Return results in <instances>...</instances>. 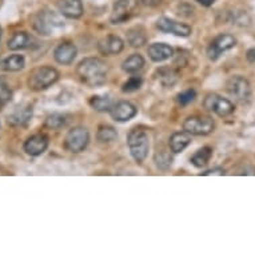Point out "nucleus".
Wrapping results in <instances>:
<instances>
[{
	"label": "nucleus",
	"mask_w": 255,
	"mask_h": 255,
	"mask_svg": "<svg viewBox=\"0 0 255 255\" xmlns=\"http://www.w3.org/2000/svg\"><path fill=\"white\" fill-rule=\"evenodd\" d=\"M76 74L80 82L90 88L101 87L107 80L109 66L99 58H86L78 64Z\"/></svg>",
	"instance_id": "nucleus-1"
},
{
	"label": "nucleus",
	"mask_w": 255,
	"mask_h": 255,
	"mask_svg": "<svg viewBox=\"0 0 255 255\" xmlns=\"http://www.w3.org/2000/svg\"><path fill=\"white\" fill-rule=\"evenodd\" d=\"M59 80V71L56 68L50 67V66H42V67L34 68L29 72L28 84L29 90L35 92L44 91L50 88L52 84H55Z\"/></svg>",
	"instance_id": "nucleus-2"
},
{
	"label": "nucleus",
	"mask_w": 255,
	"mask_h": 255,
	"mask_svg": "<svg viewBox=\"0 0 255 255\" xmlns=\"http://www.w3.org/2000/svg\"><path fill=\"white\" fill-rule=\"evenodd\" d=\"M127 144L130 148L131 156L136 163L142 164L146 160L148 150H150V138L144 130L134 128L127 136Z\"/></svg>",
	"instance_id": "nucleus-3"
},
{
	"label": "nucleus",
	"mask_w": 255,
	"mask_h": 255,
	"mask_svg": "<svg viewBox=\"0 0 255 255\" xmlns=\"http://www.w3.org/2000/svg\"><path fill=\"white\" fill-rule=\"evenodd\" d=\"M63 25L64 24L60 20V17L51 11H42L34 19L35 31L44 36L56 34L59 29L63 28Z\"/></svg>",
	"instance_id": "nucleus-4"
},
{
	"label": "nucleus",
	"mask_w": 255,
	"mask_h": 255,
	"mask_svg": "<svg viewBox=\"0 0 255 255\" xmlns=\"http://www.w3.org/2000/svg\"><path fill=\"white\" fill-rule=\"evenodd\" d=\"M183 130L187 131L190 135L206 136L215 130V122H214L213 118L210 117L194 115V117H188L183 122Z\"/></svg>",
	"instance_id": "nucleus-5"
},
{
	"label": "nucleus",
	"mask_w": 255,
	"mask_h": 255,
	"mask_svg": "<svg viewBox=\"0 0 255 255\" xmlns=\"http://www.w3.org/2000/svg\"><path fill=\"white\" fill-rule=\"evenodd\" d=\"M90 143V132L84 127H74L68 131L64 139V147L66 150L72 154H79L86 150V147Z\"/></svg>",
	"instance_id": "nucleus-6"
},
{
	"label": "nucleus",
	"mask_w": 255,
	"mask_h": 255,
	"mask_svg": "<svg viewBox=\"0 0 255 255\" xmlns=\"http://www.w3.org/2000/svg\"><path fill=\"white\" fill-rule=\"evenodd\" d=\"M227 92L230 94L231 97L234 98L235 101L239 103H247L250 102L253 91H251L250 82L243 78V76H233L229 79L226 84Z\"/></svg>",
	"instance_id": "nucleus-7"
},
{
	"label": "nucleus",
	"mask_w": 255,
	"mask_h": 255,
	"mask_svg": "<svg viewBox=\"0 0 255 255\" xmlns=\"http://www.w3.org/2000/svg\"><path fill=\"white\" fill-rule=\"evenodd\" d=\"M203 107L207 111L217 114L218 117H229L235 111V106L226 98H222L218 94H209L203 101Z\"/></svg>",
	"instance_id": "nucleus-8"
},
{
	"label": "nucleus",
	"mask_w": 255,
	"mask_h": 255,
	"mask_svg": "<svg viewBox=\"0 0 255 255\" xmlns=\"http://www.w3.org/2000/svg\"><path fill=\"white\" fill-rule=\"evenodd\" d=\"M139 0H118L113 7V13L110 20L113 24H122L125 21L130 20L134 16L135 11L138 8Z\"/></svg>",
	"instance_id": "nucleus-9"
},
{
	"label": "nucleus",
	"mask_w": 255,
	"mask_h": 255,
	"mask_svg": "<svg viewBox=\"0 0 255 255\" xmlns=\"http://www.w3.org/2000/svg\"><path fill=\"white\" fill-rule=\"evenodd\" d=\"M237 46V39L230 34H221L218 35L217 38L214 39L213 42L210 43V46L207 47V56L210 60H218L223 52L231 50Z\"/></svg>",
	"instance_id": "nucleus-10"
},
{
	"label": "nucleus",
	"mask_w": 255,
	"mask_h": 255,
	"mask_svg": "<svg viewBox=\"0 0 255 255\" xmlns=\"http://www.w3.org/2000/svg\"><path fill=\"white\" fill-rule=\"evenodd\" d=\"M156 27L159 31L166 32V34H172L176 36H182V38H187L193 32V28L186 23L182 21H176L170 17H160L156 21Z\"/></svg>",
	"instance_id": "nucleus-11"
},
{
	"label": "nucleus",
	"mask_w": 255,
	"mask_h": 255,
	"mask_svg": "<svg viewBox=\"0 0 255 255\" xmlns=\"http://www.w3.org/2000/svg\"><path fill=\"white\" fill-rule=\"evenodd\" d=\"M136 114H138L136 107L127 101L118 102L110 110V115L117 122H128L136 117Z\"/></svg>",
	"instance_id": "nucleus-12"
},
{
	"label": "nucleus",
	"mask_w": 255,
	"mask_h": 255,
	"mask_svg": "<svg viewBox=\"0 0 255 255\" xmlns=\"http://www.w3.org/2000/svg\"><path fill=\"white\" fill-rule=\"evenodd\" d=\"M125 48V42L117 35H107L98 43V51L105 56L121 54Z\"/></svg>",
	"instance_id": "nucleus-13"
},
{
	"label": "nucleus",
	"mask_w": 255,
	"mask_h": 255,
	"mask_svg": "<svg viewBox=\"0 0 255 255\" xmlns=\"http://www.w3.org/2000/svg\"><path fill=\"white\" fill-rule=\"evenodd\" d=\"M47 147H48V136L44 134H35L25 140L23 150L29 156H39L47 150Z\"/></svg>",
	"instance_id": "nucleus-14"
},
{
	"label": "nucleus",
	"mask_w": 255,
	"mask_h": 255,
	"mask_svg": "<svg viewBox=\"0 0 255 255\" xmlns=\"http://www.w3.org/2000/svg\"><path fill=\"white\" fill-rule=\"evenodd\" d=\"M76 55H78L76 46L71 42L60 43L54 51L55 60L63 66H70L75 60Z\"/></svg>",
	"instance_id": "nucleus-15"
},
{
	"label": "nucleus",
	"mask_w": 255,
	"mask_h": 255,
	"mask_svg": "<svg viewBox=\"0 0 255 255\" xmlns=\"http://www.w3.org/2000/svg\"><path fill=\"white\" fill-rule=\"evenodd\" d=\"M32 118V107L29 105L17 106L12 113L7 117V122L12 127H23L28 125V122Z\"/></svg>",
	"instance_id": "nucleus-16"
},
{
	"label": "nucleus",
	"mask_w": 255,
	"mask_h": 255,
	"mask_svg": "<svg viewBox=\"0 0 255 255\" xmlns=\"http://www.w3.org/2000/svg\"><path fill=\"white\" fill-rule=\"evenodd\" d=\"M58 8L67 19H79L84 12L82 0H58Z\"/></svg>",
	"instance_id": "nucleus-17"
},
{
	"label": "nucleus",
	"mask_w": 255,
	"mask_h": 255,
	"mask_svg": "<svg viewBox=\"0 0 255 255\" xmlns=\"http://www.w3.org/2000/svg\"><path fill=\"white\" fill-rule=\"evenodd\" d=\"M148 56L152 62L160 63L166 62L170 58H172L174 55V48L171 46H168L166 43H154L148 47Z\"/></svg>",
	"instance_id": "nucleus-18"
},
{
	"label": "nucleus",
	"mask_w": 255,
	"mask_h": 255,
	"mask_svg": "<svg viewBox=\"0 0 255 255\" xmlns=\"http://www.w3.org/2000/svg\"><path fill=\"white\" fill-rule=\"evenodd\" d=\"M191 143V136L188 134L187 131H178V132H174V134L170 136V140H168V146H170V150L174 154H179Z\"/></svg>",
	"instance_id": "nucleus-19"
},
{
	"label": "nucleus",
	"mask_w": 255,
	"mask_h": 255,
	"mask_svg": "<svg viewBox=\"0 0 255 255\" xmlns=\"http://www.w3.org/2000/svg\"><path fill=\"white\" fill-rule=\"evenodd\" d=\"M25 66V59L23 55L13 54L9 55L8 58H5L4 60H1L0 67L1 70H4L7 72H17L23 70Z\"/></svg>",
	"instance_id": "nucleus-20"
},
{
	"label": "nucleus",
	"mask_w": 255,
	"mask_h": 255,
	"mask_svg": "<svg viewBox=\"0 0 255 255\" xmlns=\"http://www.w3.org/2000/svg\"><path fill=\"white\" fill-rule=\"evenodd\" d=\"M144 64H146V60L142 55L132 54L122 63V70L127 74H135V72L140 71L144 67Z\"/></svg>",
	"instance_id": "nucleus-21"
},
{
	"label": "nucleus",
	"mask_w": 255,
	"mask_h": 255,
	"mask_svg": "<svg viewBox=\"0 0 255 255\" xmlns=\"http://www.w3.org/2000/svg\"><path fill=\"white\" fill-rule=\"evenodd\" d=\"M127 42L131 47H138L144 46L147 43V35L146 31L142 28V27H134L127 31Z\"/></svg>",
	"instance_id": "nucleus-22"
},
{
	"label": "nucleus",
	"mask_w": 255,
	"mask_h": 255,
	"mask_svg": "<svg viewBox=\"0 0 255 255\" xmlns=\"http://www.w3.org/2000/svg\"><path fill=\"white\" fill-rule=\"evenodd\" d=\"M213 158V148L211 147H202L191 156V163L197 168H203L209 164L210 159Z\"/></svg>",
	"instance_id": "nucleus-23"
},
{
	"label": "nucleus",
	"mask_w": 255,
	"mask_h": 255,
	"mask_svg": "<svg viewBox=\"0 0 255 255\" xmlns=\"http://www.w3.org/2000/svg\"><path fill=\"white\" fill-rule=\"evenodd\" d=\"M158 79L164 87H172L179 79V75L174 68L162 67L160 70H158Z\"/></svg>",
	"instance_id": "nucleus-24"
},
{
	"label": "nucleus",
	"mask_w": 255,
	"mask_h": 255,
	"mask_svg": "<svg viewBox=\"0 0 255 255\" xmlns=\"http://www.w3.org/2000/svg\"><path fill=\"white\" fill-rule=\"evenodd\" d=\"M29 44V35L24 31L21 32H15L12 35V38L9 39L7 46L11 51H19L23 50V48H27Z\"/></svg>",
	"instance_id": "nucleus-25"
},
{
	"label": "nucleus",
	"mask_w": 255,
	"mask_h": 255,
	"mask_svg": "<svg viewBox=\"0 0 255 255\" xmlns=\"http://www.w3.org/2000/svg\"><path fill=\"white\" fill-rule=\"evenodd\" d=\"M117 138H118V132L113 126H109V125L99 126V128H98V132H97L98 142L111 143L114 142V140H117Z\"/></svg>",
	"instance_id": "nucleus-26"
},
{
	"label": "nucleus",
	"mask_w": 255,
	"mask_h": 255,
	"mask_svg": "<svg viewBox=\"0 0 255 255\" xmlns=\"http://www.w3.org/2000/svg\"><path fill=\"white\" fill-rule=\"evenodd\" d=\"M90 106L98 113H110V110L114 106L111 98L109 97H92L90 99Z\"/></svg>",
	"instance_id": "nucleus-27"
},
{
	"label": "nucleus",
	"mask_w": 255,
	"mask_h": 255,
	"mask_svg": "<svg viewBox=\"0 0 255 255\" xmlns=\"http://www.w3.org/2000/svg\"><path fill=\"white\" fill-rule=\"evenodd\" d=\"M66 125H67V119L63 114H52V115L47 118L46 123H44L47 128L54 131L62 130L63 127H66Z\"/></svg>",
	"instance_id": "nucleus-28"
},
{
	"label": "nucleus",
	"mask_w": 255,
	"mask_h": 255,
	"mask_svg": "<svg viewBox=\"0 0 255 255\" xmlns=\"http://www.w3.org/2000/svg\"><path fill=\"white\" fill-rule=\"evenodd\" d=\"M154 162L156 164V167L160 168V170H168V168L171 167L172 164V156L171 154L166 150H160L158 151L154 156Z\"/></svg>",
	"instance_id": "nucleus-29"
},
{
	"label": "nucleus",
	"mask_w": 255,
	"mask_h": 255,
	"mask_svg": "<svg viewBox=\"0 0 255 255\" xmlns=\"http://www.w3.org/2000/svg\"><path fill=\"white\" fill-rule=\"evenodd\" d=\"M11 99H12L11 88L8 87V84L5 83L4 79L0 78V110L3 109Z\"/></svg>",
	"instance_id": "nucleus-30"
},
{
	"label": "nucleus",
	"mask_w": 255,
	"mask_h": 255,
	"mask_svg": "<svg viewBox=\"0 0 255 255\" xmlns=\"http://www.w3.org/2000/svg\"><path fill=\"white\" fill-rule=\"evenodd\" d=\"M142 84H143V79L140 78V76H131L130 79L127 80V82L122 86V91L127 92V94L138 91L139 88L142 87Z\"/></svg>",
	"instance_id": "nucleus-31"
},
{
	"label": "nucleus",
	"mask_w": 255,
	"mask_h": 255,
	"mask_svg": "<svg viewBox=\"0 0 255 255\" xmlns=\"http://www.w3.org/2000/svg\"><path fill=\"white\" fill-rule=\"evenodd\" d=\"M195 98H197V92L193 88H188L186 91L180 92L179 95L176 97V102H178V105L179 106H187L190 103H193L195 101Z\"/></svg>",
	"instance_id": "nucleus-32"
},
{
	"label": "nucleus",
	"mask_w": 255,
	"mask_h": 255,
	"mask_svg": "<svg viewBox=\"0 0 255 255\" xmlns=\"http://www.w3.org/2000/svg\"><path fill=\"white\" fill-rule=\"evenodd\" d=\"M226 172H225V170L221 167H215L213 168V170H209V171H205V172H202L201 175L203 176H210V175H225Z\"/></svg>",
	"instance_id": "nucleus-33"
},
{
	"label": "nucleus",
	"mask_w": 255,
	"mask_h": 255,
	"mask_svg": "<svg viewBox=\"0 0 255 255\" xmlns=\"http://www.w3.org/2000/svg\"><path fill=\"white\" fill-rule=\"evenodd\" d=\"M239 175H255V167L254 166H249V167L243 168L242 171L238 172Z\"/></svg>",
	"instance_id": "nucleus-34"
},
{
	"label": "nucleus",
	"mask_w": 255,
	"mask_h": 255,
	"mask_svg": "<svg viewBox=\"0 0 255 255\" xmlns=\"http://www.w3.org/2000/svg\"><path fill=\"white\" fill-rule=\"evenodd\" d=\"M246 58L250 63H255V48H251V50L247 51Z\"/></svg>",
	"instance_id": "nucleus-35"
},
{
	"label": "nucleus",
	"mask_w": 255,
	"mask_h": 255,
	"mask_svg": "<svg viewBox=\"0 0 255 255\" xmlns=\"http://www.w3.org/2000/svg\"><path fill=\"white\" fill-rule=\"evenodd\" d=\"M142 1L143 4H146V5H150V7H154V5L159 4L162 0H140Z\"/></svg>",
	"instance_id": "nucleus-36"
},
{
	"label": "nucleus",
	"mask_w": 255,
	"mask_h": 255,
	"mask_svg": "<svg viewBox=\"0 0 255 255\" xmlns=\"http://www.w3.org/2000/svg\"><path fill=\"white\" fill-rule=\"evenodd\" d=\"M197 1L199 4L205 5V7H211L215 3V0H197Z\"/></svg>",
	"instance_id": "nucleus-37"
},
{
	"label": "nucleus",
	"mask_w": 255,
	"mask_h": 255,
	"mask_svg": "<svg viewBox=\"0 0 255 255\" xmlns=\"http://www.w3.org/2000/svg\"><path fill=\"white\" fill-rule=\"evenodd\" d=\"M1 35H3V29H1V27H0V40H1Z\"/></svg>",
	"instance_id": "nucleus-38"
},
{
	"label": "nucleus",
	"mask_w": 255,
	"mask_h": 255,
	"mask_svg": "<svg viewBox=\"0 0 255 255\" xmlns=\"http://www.w3.org/2000/svg\"><path fill=\"white\" fill-rule=\"evenodd\" d=\"M1 3H3V1H1V0H0V5H1Z\"/></svg>",
	"instance_id": "nucleus-39"
}]
</instances>
